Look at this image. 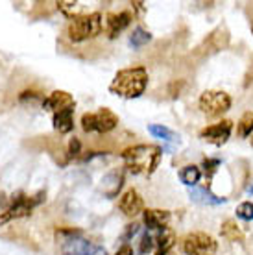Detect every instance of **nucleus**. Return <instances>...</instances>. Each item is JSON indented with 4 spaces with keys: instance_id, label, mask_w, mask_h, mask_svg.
I'll use <instances>...</instances> for the list:
<instances>
[{
    "instance_id": "nucleus-1",
    "label": "nucleus",
    "mask_w": 253,
    "mask_h": 255,
    "mask_svg": "<svg viewBox=\"0 0 253 255\" xmlns=\"http://www.w3.org/2000/svg\"><path fill=\"white\" fill-rule=\"evenodd\" d=\"M121 155L129 172L152 176L161 161L163 150L155 144H135V146L126 148Z\"/></svg>"
},
{
    "instance_id": "nucleus-2",
    "label": "nucleus",
    "mask_w": 253,
    "mask_h": 255,
    "mask_svg": "<svg viewBox=\"0 0 253 255\" xmlns=\"http://www.w3.org/2000/svg\"><path fill=\"white\" fill-rule=\"evenodd\" d=\"M148 87V70L144 67H131L122 69L115 74L113 82L109 85V91L117 96L133 100L139 98Z\"/></svg>"
},
{
    "instance_id": "nucleus-3",
    "label": "nucleus",
    "mask_w": 253,
    "mask_h": 255,
    "mask_svg": "<svg viewBox=\"0 0 253 255\" xmlns=\"http://www.w3.org/2000/svg\"><path fill=\"white\" fill-rule=\"evenodd\" d=\"M102 30H104L102 13H87V15H80L76 19H72L67 24V39L70 43H85V41L98 37Z\"/></svg>"
},
{
    "instance_id": "nucleus-4",
    "label": "nucleus",
    "mask_w": 253,
    "mask_h": 255,
    "mask_svg": "<svg viewBox=\"0 0 253 255\" xmlns=\"http://www.w3.org/2000/svg\"><path fill=\"white\" fill-rule=\"evenodd\" d=\"M57 241L61 255H106V250L83 239L82 231L78 230H57Z\"/></svg>"
},
{
    "instance_id": "nucleus-5",
    "label": "nucleus",
    "mask_w": 253,
    "mask_h": 255,
    "mask_svg": "<svg viewBox=\"0 0 253 255\" xmlns=\"http://www.w3.org/2000/svg\"><path fill=\"white\" fill-rule=\"evenodd\" d=\"M43 196H44V192H39L35 196H24V194L13 196L11 200H9V204H7L6 209L0 213V226H6L7 222L17 220V218L30 217L32 211L44 200Z\"/></svg>"
},
{
    "instance_id": "nucleus-6",
    "label": "nucleus",
    "mask_w": 253,
    "mask_h": 255,
    "mask_svg": "<svg viewBox=\"0 0 253 255\" xmlns=\"http://www.w3.org/2000/svg\"><path fill=\"white\" fill-rule=\"evenodd\" d=\"M198 106H200L203 115L216 119V117H222L231 109V96L224 91H205L200 96Z\"/></svg>"
},
{
    "instance_id": "nucleus-7",
    "label": "nucleus",
    "mask_w": 253,
    "mask_h": 255,
    "mask_svg": "<svg viewBox=\"0 0 253 255\" xmlns=\"http://www.w3.org/2000/svg\"><path fill=\"white\" fill-rule=\"evenodd\" d=\"M181 250L187 255H215L218 250V243L203 231H192L183 237Z\"/></svg>"
},
{
    "instance_id": "nucleus-8",
    "label": "nucleus",
    "mask_w": 253,
    "mask_h": 255,
    "mask_svg": "<svg viewBox=\"0 0 253 255\" xmlns=\"http://www.w3.org/2000/svg\"><path fill=\"white\" fill-rule=\"evenodd\" d=\"M231 129H233V122L231 121H222V122H216V124H211V126L203 128L202 131H200V137L203 140H207L211 144H215V146H222V144H226L229 139V135H231Z\"/></svg>"
},
{
    "instance_id": "nucleus-9",
    "label": "nucleus",
    "mask_w": 253,
    "mask_h": 255,
    "mask_svg": "<svg viewBox=\"0 0 253 255\" xmlns=\"http://www.w3.org/2000/svg\"><path fill=\"white\" fill-rule=\"evenodd\" d=\"M119 209H121L126 217L133 218L144 211V200H142V196H140L135 189H127L121 196V200H119Z\"/></svg>"
},
{
    "instance_id": "nucleus-10",
    "label": "nucleus",
    "mask_w": 253,
    "mask_h": 255,
    "mask_svg": "<svg viewBox=\"0 0 253 255\" xmlns=\"http://www.w3.org/2000/svg\"><path fill=\"white\" fill-rule=\"evenodd\" d=\"M43 108L52 111V113H59L65 109H74L76 102H74V96L67 91H54L43 100Z\"/></svg>"
},
{
    "instance_id": "nucleus-11",
    "label": "nucleus",
    "mask_w": 253,
    "mask_h": 255,
    "mask_svg": "<svg viewBox=\"0 0 253 255\" xmlns=\"http://www.w3.org/2000/svg\"><path fill=\"white\" fill-rule=\"evenodd\" d=\"M93 122H95V131L98 133H109L119 126V115L113 113L109 108H102L100 111L93 113Z\"/></svg>"
},
{
    "instance_id": "nucleus-12",
    "label": "nucleus",
    "mask_w": 253,
    "mask_h": 255,
    "mask_svg": "<svg viewBox=\"0 0 253 255\" xmlns=\"http://www.w3.org/2000/svg\"><path fill=\"white\" fill-rule=\"evenodd\" d=\"M131 13L129 11H119V13H109L108 20H106V28H108L109 39L119 37V33H122L127 26L131 24Z\"/></svg>"
},
{
    "instance_id": "nucleus-13",
    "label": "nucleus",
    "mask_w": 253,
    "mask_h": 255,
    "mask_svg": "<svg viewBox=\"0 0 253 255\" xmlns=\"http://www.w3.org/2000/svg\"><path fill=\"white\" fill-rule=\"evenodd\" d=\"M142 220H144L148 230L161 231L170 222V213L163 209H144L142 211Z\"/></svg>"
},
{
    "instance_id": "nucleus-14",
    "label": "nucleus",
    "mask_w": 253,
    "mask_h": 255,
    "mask_svg": "<svg viewBox=\"0 0 253 255\" xmlns=\"http://www.w3.org/2000/svg\"><path fill=\"white\" fill-rule=\"evenodd\" d=\"M52 124H54V129L59 133H70L74 129V109H65V111L54 113Z\"/></svg>"
},
{
    "instance_id": "nucleus-15",
    "label": "nucleus",
    "mask_w": 253,
    "mask_h": 255,
    "mask_svg": "<svg viewBox=\"0 0 253 255\" xmlns=\"http://www.w3.org/2000/svg\"><path fill=\"white\" fill-rule=\"evenodd\" d=\"M189 196H190V200H194V202H198V204H203V205L226 204V198H218V196H215L209 189H200V187H190Z\"/></svg>"
},
{
    "instance_id": "nucleus-16",
    "label": "nucleus",
    "mask_w": 253,
    "mask_h": 255,
    "mask_svg": "<svg viewBox=\"0 0 253 255\" xmlns=\"http://www.w3.org/2000/svg\"><path fill=\"white\" fill-rule=\"evenodd\" d=\"M220 235L229 241V243H242L244 241V233H242L241 226L237 224V220L233 218H228L226 222H222V228H220Z\"/></svg>"
},
{
    "instance_id": "nucleus-17",
    "label": "nucleus",
    "mask_w": 253,
    "mask_h": 255,
    "mask_svg": "<svg viewBox=\"0 0 253 255\" xmlns=\"http://www.w3.org/2000/svg\"><path fill=\"white\" fill-rule=\"evenodd\" d=\"M174 244H176V233L172 228H163V230L159 231V237H157V254H168L172 248H174Z\"/></svg>"
},
{
    "instance_id": "nucleus-18",
    "label": "nucleus",
    "mask_w": 253,
    "mask_h": 255,
    "mask_svg": "<svg viewBox=\"0 0 253 255\" xmlns=\"http://www.w3.org/2000/svg\"><path fill=\"white\" fill-rule=\"evenodd\" d=\"M202 178V170L200 166L196 165H185L181 170H179V179L181 183H185L187 187H196V183Z\"/></svg>"
},
{
    "instance_id": "nucleus-19",
    "label": "nucleus",
    "mask_w": 253,
    "mask_h": 255,
    "mask_svg": "<svg viewBox=\"0 0 253 255\" xmlns=\"http://www.w3.org/2000/svg\"><path fill=\"white\" fill-rule=\"evenodd\" d=\"M152 41V33L146 32L142 26H137L135 30H133V33L129 35V45L133 46V48H140V46H144L146 43H150Z\"/></svg>"
},
{
    "instance_id": "nucleus-20",
    "label": "nucleus",
    "mask_w": 253,
    "mask_h": 255,
    "mask_svg": "<svg viewBox=\"0 0 253 255\" xmlns=\"http://www.w3.org/2000/svg\"><path fill=\"white\" fill-rule=\"evenodd\" d=\"M148 131L153 135V137H157V139H163V140H177L176 131H172L170 128L163 126V124H150L148 126Z\"/></svg>"
},
{
    "instance_id": "nucleus-21",
    "label": "nucleus",
    "mask_w": 253,
    "mask_h": 255,
    "mask_svg": "<svg viewBox=\"0 0 253 255\" xmlns=\"http://www.w3.org/2000/svg\"><path fill=\"white\" fill-rule=\"evenodd\" d=\"M239 135L241 137H250L253 133V109L246 111L244 115L241 117V121H239Z\"/></svg>"
},
{
    "instance_id": "nucleus-22",
    "label": "nucleus",
    "mask_w": 253,
    "mask_h": 255,
    "mask_svg": "<svg viewBox=\"0 0 253 255\" xmlns=\"http://www.w3.org/2000/svg\"><path fill=\"white\" fill-rule=\"evenodd\" d=\"M59 11L63 13L65 17H69L70 20L80 17V4L78 2H70V0H63V2H57Z\"/></svg>"
},
{
    "instance_id": "nucleus-23",
    "label": "nucleus",
    "mask_w": 253,
    "mask_h": 255,
    "mask_svg": "<svg viewBox=\"0 0 253 255\" xmlns=\"http://www.w3.org/2000/svg\"><path fill=\"white\" fill-rule=\"evenodd\" d=\"M237 217L242 220H253V204L252 202H242L237 207Z\"/></svg>"
},
{
    "instance_id": "nucleus-24",
    "label": "nucleus",
    "mask_w": 253,
    "mask_h": 255,
    "mask_svg": "<svg viewBox=\"0 0 253 255\" xmlns=\"http://www.w3.org/2000/svg\"><path fill=\"white\" fill-rule=\"evenodd\" d=\"M153 246H155V243H153V237L146 231L144 235H142V239H140V246H139V254L146 255V254H150L153 250Z\"/></svg>"
},
{
    "instance_id": "nucleus-25",
    "label": "nucleus",
    "mask_w": 253,
    "mask_h": 255,
    "mask_svg": "<svg viewBox=\"0 0 253 255\" xmlns=\"http://www.w3.org/2000/svg\"><path fill=\"white\" fill-rule=\"evenodd\" d=\"M220 166V161L218 159H205L203 161V168H205V176H207V179L213 178V174L216 172V168Z\"/></svg>"
},
{
    "instance_id": "nucleus-26",
    "label": "nucleus",
    "mask_w": 253,
    "mask_h": 255,
    "mask_svg": "<svg viewBox=\"0 0 253 255\" xmlns=\"http://www.w3.org/2000/svg\"><path fill=\"white\" fill-rule=\"evenodd\" d=\"M82 152V144H80V140L74 137V139H70L69 142V157L72 159V157H76L78 153Z\"/></svg>"
},
{
    "instance_id": "nucleus-27",
    "label": "nucleus",
    "mask_w": 253,
    "mask_h": 255,
    "mask_svg": "<svg viewBox=\"0 0 253 255\" xmlns=\"http://www.w3.org/2000/svg\"><path fill=\"white\" fill-rule=\"evenodd\" d=\"M127 230H126V235H124V239H131L133 235H135V233H137V231H139V224H129V226H126Z\"/></svg>"
},
{
    "instance_id": "nucleus-28",
    "label": "nucleus",
    "mask_w": 253,
    "mask_h": 255,
    "mask_svg": "<svg viewBox=\"0 0 253 255\" xmlns=\"http://www.w3.org/2000/svg\"><path fill=\"white\" fill-rule=\"evenodd\" d=\"M115 255H133V248L129 246V244H124V246H122V248L119 250Z\"/></svg>"
},
{
    "instance_id": "nucleus-29",
    "label": "nucleus",
    "mask_w": 253,
    "mask_h": 255,
    "mask_svg": "<svg viewBox=\"0 0 253 255\" xmlns=\"http://www.w3.org/2000/svg\"><path fill=\"white\" fill-rule=\"evenodd\" d=\"M7 204H9L7 196L4 194V192H0V209H2V207H7Z\"/></svg>"
},
{
    "instance_id": "nucleus-30",
    "label": "nucleus",
    "mask_w": 253,
    "mask_h": 255,
    "mask_svg": "<svg viewBox=\"0 0 253 255\" xmlns=\"http://www.w3.org/2000/svg\"><path fill=\"white\" fill-rule=\"evenodd\" d=\"M131 6H133V9H137L139 13L144 11V2H131Z\"/></svg>"
},
{
    "instance_id": "nucleus-31",
    "label": "nucleus",
    "mask_w": 253,
    "mask_h": 255,
    "mask_svg": "<svg viewBox=\"0 0 253 255\" xmlns=\"http://www.w3.org/2000/svg\"><path fill=\"white\" fill-rule=\"evenodd\" d=\"M248 192H250V194H253V179L250 181V185H248Z\"/></svg>"
},
{
    "instance_id": "nucleus-32",
    "label": "nucleus",
    "mask_w": 253,
    "mask_h": 255,
    "mask_svg": "<svg viewBox=\"0 0 253 255\" xmlns=\"http://www.w3.org/2000/svg\"><path fill=\"white\" fill-rule=\"evenodd\" d=\"M250 142H252V146H253V133L250 135Z\"/></svg>"
},
{
    "instance_id": "nucleus-33",
    "label": "nucleus",
    "mask_w": 253,
    "mask_h": 255,
    "mask_svg": "<svg viewBox=\"0 0 253 255\" xmlns=\"http://www.w3.org/2000/svg\"><path fill=\"white\" fill-rule=\"evenodd\" d=\"M157 255H174L172 252H168V254H157Z\"/></svg>"
}]
</instances>
